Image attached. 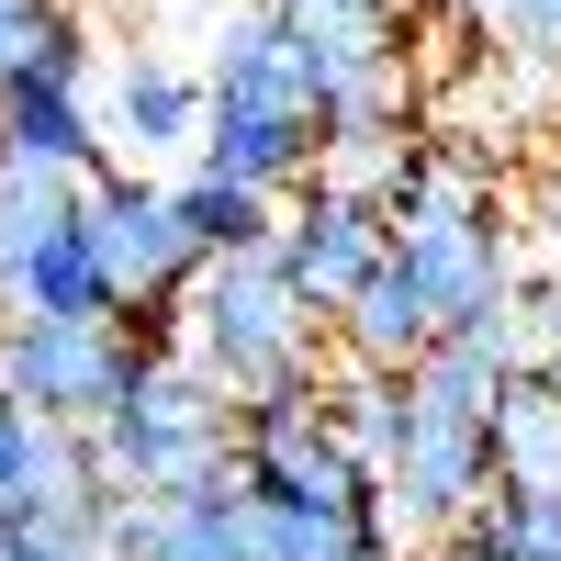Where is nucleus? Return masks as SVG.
Here are the masks:
<instances>
[{
    "instance_id": "24",
    "label": "nucleus",
    "mask_w": 561,
    "mask_h": 561,
    "mask_svg": "<svg viewBox=\"0 0 561 561\" xmlns=\"http://www.w3.org/2000/svg\"><path fill=\"white\" fill-rule=\"evenodd\" d=\"M404 12H427V23H483V0H404Z\"/></svg>"
},
{
    "instance_id": "25",
    "label": "nucleus",
    "mask_w": 561,
    "mask_h": 561,
    "mask_svg": "<svg viewBox=\"0 0 561 561\" xmlns=\"http://www.w3.org/2000/svg\"><path fill=\"white\" fill-rule=\"evenodd\" d=\"M415 561H483V550L472 539H438V550H415Z\"/></svg>"
},
{
    "instance_id": "19",
    "label": "nucleus",
    "mask_w": 561,
    "mask_h": 561,
    "mask_svg": "<svg viewBox=\"0 0 561 561\" xmlns=\"http://www.w3.org/2000/svg\"><path fill=\"white\" fill-rule=\"evenodd\" d=\"M370 517H382V505H370ZM370 517H293V505H259V561H370Z\"/></svg>"
},
{
    "instance_id": "11",
    "label": "nucleus",
    "mask_w": 561,
    "mask_h": 561,
    "mask_svg": "<svg viewBox=\"0 0 561 561\" xmlns=\"http://www.w3.org/2000/svg\"><path fill=\"white\" fill-rule=\"evenodd\" d=\"M427 348H438V314H427V293H415V270L382 259V270L348 293V314H337V359H348V370H393V382H404Z\"/></svg>"
},
{
    "instance_id": "10",
    "label": "nucleus",
    "mask_w": 561,
    "mask_h": 561,
    "mask_svg": "<svg viewBox=\"0 0 561 561\" xmlns=\"http://www.w3.org/2000/svg\"><path fill=\"white\" fill-rule=\"evenodd\" d=\"M203 124H214V79L180 68V57H158V45H124V68H113V147L135 169L180 158V147L203 158Z\"/></svg>"
},
{
    "instance_id": "8",
    "label": "nucleus",
    "mask_w": 561,
    "mask_h": 561,
    "mask_svg": "<svg viewBox=\"0 0 561 561\" xmlns=\"http://www.w3.org/2000/svg\"><path fill=\"white\" fill-rule=\"evenodd\" d=\"M237 483L259 505H293V517H370V505H382V472L325 427L314 393L237 404Z\"/></svg>"
},
{
    "instance_id": "12",
    "label": "nucleus",
    "mask_w": 561,
    "mask_h": 561,
    "mask_svg": "<svg viewBox=\"0 0 561 561\" xmlns=\"http://www.w3.org/2000/svg\"><path fill=\"white\" fill-rule=\"evenodd\" d=\"M0 147H12V158H45V169H79V180L124 169V158H113V124H90V102L57 90V79H12V90H0Z\"/></svg>"
},
{
    "instance_id": "21",
    "label": "nucleus",
    "mask_w": 561,
    "mask_h": 561,
    "mask_svg": "<svg viewBox=\"0 0 561 561\" xmlns=\"http://www.w3.org/2000/svg\"><path fill=\"white\" fill-rule=\"evenodd\" d=\"M68 34H90V23H79V0H0V90L34 79Z\"/></svg>"
},
{
    "instance_id": "17",
    "label": "nucleus",
    "mask_w": 561,
    "mask_h": 561,
    "mask_svg": "<svg viewBox=\"0 0 561 561\" xmlns=\"http://www.w3.org/2000/svg\"><path fill=\"white\" fill-rule=\"evenodd\" d=\"M158 561H259V505H248V483H214V494L158 505Z\"/></svg>"
},
{
    "instance_id": "14",
    "label": "nucleus",
    "mask_w": 561,
    "mask_h": 561,
    "mask_svg": "<svg viewBox=\"0 0 561 561\" xmlns=\"http://www.w3.org/2000/svg\"><path fill=\"white\" fill-rule=\"evenodd\" d=\"M90 192H102V180H79V169H45V158H12V147H0V270H23L45 237L90 225Z\"/></svg>"
},
{
    "instance_id": "4",
    "label": "nucleus",
    "mask_w": 561,
    "mask_h": 561,
    "mask_svg": "<svg viewBox=\"0 0 561 561\" xmlns=\"http://www.w3.org/2000/svg\"><path fill=\"white\" fill-rule=\"evenodd\" d=\"M393 259L415 270L438 337H494V325H528V293H517V237L472 169H438V192L393 225Z\"/></svg>"
},
{
    "instance_id": "22",
    "label": "nucleus",
    "mask_w": 561,
    "mask_h": 561,
    "mask_svg": "<svg viewBox=\"0 0 561 561\" xmlns=\"http://www.w3.org/2000/svg\"><path fill=\"white\" fill-rule=\"evenodd\" d=\"M483 34H494V57L561 68V0H483Z\"/></svg>"
},
{
    "instance_id": "26",
    "label": "nucleus",
    "mask_w": 561,
    "mask_h": 561,
    "mask_svg": "<svg viewBox=\"0 0 561 561\" xmlns=\"http://www.w3.org/2000/svg\"><path fill=\"white\" fill-rule=\"evenodd\" d=\"M0 325H12V270H0Z\"/></svg>"
},
{
    "instance_id": "7",
    "label": "nucleus",
    "mask_w": 561,
    "mask_h": 561,
    "mask_svg": "<svg viewBox=\"0 0 561 561\" xmlns=\"http://www.w3.org/2000/svg\"><path fill=\"white\" fill-rule=\"evenodd\" d=\"M90 248H102V270H113L124 325L180 337V304H192V280H203L214 259L192 248V225H180L169 180H147V169H102V192H90Z\"/></svg>"
},
{
    "instance_id": "16",
    "label": "nucleus",
    "mask_w": 561,
    "mask_h": 561,
    "mask_svg": "<svg viewBox=\"0 0 561 561\" xmlns=\"http://www.w3.org/2000/svg\"><path fill=\"white\" fill-rule=\"evenodd\" d=\"M169 203H180V225H192L203 259H237V248H270V237H280V203L248 192V180H214V169H180Z\"/></svg>"
},
{
    "instance_id": "1",
    "label": "nucleus",
    "mask_w": 561,
    "mask_h": 561,
    "mask_svg": "<svg viewBox=\"0 0 561 561\" xmlns=\"http://www.w3.org/2000/svg\"><path fill=\"white\" fill-rule=\"evenodd\" d=\"M528 370V325H494V337H438L404 370V449L382 472V505L415 550L460 539L494 505V404Z\"/></svg>"
},
{
    "instance_id": "3",
    "label": "nucleus",
    "mask_w": 561,
    "mask_h": 561,
    "mask_svg": "<svg viewBox=\"0 0 561 561\" xmlns=\"http://www.w3.org/2000/svg\"><path fill=\"white\" fill-rule=\"evenodd\" d=\"M90 449H102V472H113L124 494L180 505V494L237 483V404H225V382H214L203 359L147 348V370H135L124 404L90 427Z\"/></svg>"
},
{
    "instance_id": "13",
    "label": "nucleus",
    "mask_w": 561,
    "mask_h": 561,
    "mask_svg": "<svg viewBox=\"0 0 561 561\" xmlns=\"http://www.w3.org/2000/svg\"><path fill=\"white\" fill-rule=\"evenodd\" d=\"M494 494H550L561 505V370L528 359L494 404Z\"/></svg>"
},
{
    "instance_id": "23",
    "label": "nucleus",
    "mask_w": 561,
    "mask_h": 561,
    "mask_svg": "<svg viewBox=\"0 0 561 561\" xmlns=\"http://www.w3.org/2000/svg\"><path fill=\"white\" fill-rule=\"evenodd\" d=\"M34 449H45V427H34V415H23L12 393H0V505H12V494L34 483Z\"/></svg>"
},
{
    "instance_id": "15",
    "label": "nucleus",
    "mask_w": 561,
    "mask_h": 561,
    "mask_svg": "<svg viewBox=\"0 0 561 561\" xmlns=\"http://www.w3.org/2000/svg\"><path fill=\"white\" fill-rule=\"evenodd\" d=\"M12 314H57V325H90V314H124L113 304V270L102 248H90V225H68V237H45L23 270H12Z\"/></svg>"
},
{
    "instance_id": "18",
    "label": "nucleus",
    "mask_w": 561,
    "mask_h": 561,
    "mask_svg": "<svg viewBox=\"0 0 561 561\" xmlns=\"http://www.w3.org/2000/svg\"><path fill=\"white\" fill-rule=\"evenodd\" d=\"M314 404H325V427H337L370 472H393V449H404V382H393V370H348L337 359L314 382Z\"/></svg>"
},
{
    "instance_id": "20",
    "label": "nucleus",
    "mask_w": 561,
    "mask_h": 561,
    "mask_svg": "<svg viewBox=\"0 0 561 561\" xmlns=\"http://www.w3.org/2000/svg\"><path fill=\"white\" fill-rule=\"evenodd\" d=\"M460 539H472L483 561H561V505L550 494H494Z\"/></svg>"
},
{
    "instance_id": "5",
    "label": "nucleus",
    "mask_w": 561,
    "mask_h": 561,
    "mask_svg": "<svg viewBox=\"0 0 561 561\" xmlns=\"http://www.w3.org/2000/svg\"><path fill=\"white\" fill-rule=\"evenodd\" d=\"M293 57L325 90V135H404L415 79H404V0H270Z\"/></svg>"
},
{
    "instance_id": "9",
    "label": "nucleus",
    "mask_w": 561,
    "mask_h": 561,
    "mask_svg": "<svg viewBox=\"0 0 561 561\" xmlns=\"http://www.w3.org/2000/svg\"><path fill=\"white\" fill-rule=\"evenodd\" d=\"M280 259H293L304 304L337 325V314H348V293L393 259V214H382V203H359V192H325V180H304V203L280 214Z\"/></svg>"
},
{
    "instance_id": "6",
    "label": "nucleus",
    "mask_w": 561,
    "mask_h": 561,
    "mask_svg": "<svg viewBox=\"0 0 561 561\" xmlns=\"http://www.w3.org/2000/svg\"><path fill=\"white\" fill-rule=\"evenodd\" d=\"M147 325L124 314H90V325H57V314H12L0 325V393H12L34 427H102V415L124 404V382L147 370Z\"/></svg>"
},
{
    "instance_id": "2",
    "label": "nucleus",
    "mask_w": 561,
    "mask_h": 561,
    "mask_svg": "<svg viewBox=\"0 0 561 561\" xmlns=\"http://www.w3.org/2000/svg\"><path fill=\"white\" fill-rule=\"evenodd\" d=\"M169 348L203 359L214 382H225V404H270V393H314V382H325L337 325L304 304L293 259H280V237H270V248H237V259H214V270L192 280Z\"/></svg>"
}]
</instances>
